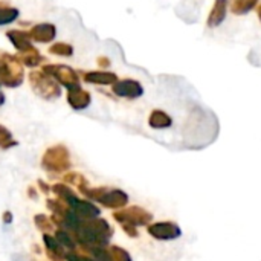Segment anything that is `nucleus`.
<instances>
[{
  "instance_id": "obj_1",
  "label": "nucleus",
  "mask_w": 261,
  "mask_h": 261,
  "mask_svg": "<svg viewBox=\"0 0 261 261\" xmlns=\"http://www.w3.org/2000/svg\"><path fill=\"white\" fill-rule=\"evenodd\" d=\"M24 81V69L17 55L2 52L0 54V83L5 87L17 89Z\"/></svg>"
},
{
  "instance_id": "obj_2",
  "label": "nucleus",
  "mask_w": 261,
  "mask_h": 261,
  "mask_svg": "<svg viewBox=\"0 0 261 261\" xmlns=\"http://www.w3.org/2000/svg\"><path fill=\"white\" fill-rule=\"evenodd\" d=\"M29 84L32 92L44 101H55L61 96V86L43 70H31Z\"/></svg>"
},
{
  "instance_id": "obj_3",
  "label": "nucleus",
  "mask_w": 261,
  "mask_h": 261,
  "mask_svg": "<svg viewBox=\"0 0 261 261\" xmlns=\"http://www.w3.org/2000/svg\"><path fill=\"white\" fill-rule=\"evenodd\" d=\"M41 70L52 76L60 86L66 89H72L75 86H80V75L76 70H73L70 66L66 64H43Z\"/></svg>"
},
{
  "instance_id": "obj_4",
  "label": "nucleus",
  "mask_w": 261,
  "mask_h": 261,
  "mask_svg": "<svg viewBox=\"0 0 261 261\" xmlns=\"http://www.w3.org/2000/svg\"><path fill=\"white\" fill-rule=\"evenodd\" d=\"M112 92L118 98H125V99H138L144 95V86L133 78H124L118 80L112 86Z\"/></svg>"
},
{
  "instance_id": "obj_5",
  "label": "nucleus",
  "mask_w": 261,
  "mask_h": 261,
  "mask_svg": "<svg viewBox=\"0 0 261 261\" xmlns=\"http://www.w3.org/2000/svg\"><path fill=\"white\" fill-rule=\"evenodd\" d=\"M67 104L76 110V112H81V110H86L90 102H92V95L89 90L83 89L81 84L80 86H75L72 89H67Z\"/></svg>"
},
{
  "instance_id": "obj_6",
  "label": "nucleus",
  "mask_w": 261,
  "mask_h": 261,
  "mask_svg": "<svg viewBox=\"0 0 261 261\" xmlns=\"http://www.w3.org/2000/svg\"><path fill=\"white\" fill-rule=\"evenodd\" d=\"M29 35L34 43L47 44L57 38V26L54 23H38L34 24L29 31Z\"/></svg>"
},
{
  "instance_id": "obj_7",
  "label": "nucleus",
  "mask_w": 261,
  "mask_h": 261,
  "mask_svg": "<svg viewBox=\"0 0 261 261\" xmlns=\"http://www.w3.org/2000/svg\"><path fill=\"white\" fill-rule=\"evenodd\" d=\"M6 37L9 40V43L17 49L18 54H24V52H29L32 49H35L34 46V41L29 35L28 31H23V29H9L6 32Z\"/></svg>"
},
{
  "instance_id": "obj_8",
  "label": "nucleus",
  "mask_w": 261,
  "mask_h": 261,
  "mask_svg": "<svg viewBox=\"0 0 261 261\" xmlns=\"http://www.w3.org/2000/svg\"><path fill=\"white\" fill-rule=\"evenodd\" d=\"M83 81L98 86H113L118 81V75L109 70H87L83 72Z\"/></svg>"
},
{
  "instance_id": "obj_9",
  "label": "nucleus",
  "mask_w": 261,
  "mask_h": 261,
  "mask_svg": "<svg viewBox=\"0 0 261 261\" xmlns=\"http://www.w3.org/2000/svg\"><path fill=\"white\" fill-rule=\"evenodd\" d=\"M228 6H229V0H214V5L208 14L206 18V24L208 28H219L225 20H226V14H228Z\"/></svg>"
},
{
  "instance_id": "obj_10",
  "label": "nucleus",
  "mask_w": 261,
  "mask_h": 261,
  "mask_svg": "<svg viewBox=\"0 0 261 261\" xmlns=\"http://www.w3.org/2000/svg\"><path fill=\"white\" fill-rule=\"evenodd\" d=\"M148 125H150L151 128H156V130L170 128V127L173 125V118H171L167 112H164V110H161V109H156V110H153V112L150 113V116H148Z\"/></svg>"
},
{
  "instance_id": "obj_11",
  "label": "nucleus",
  "mask_w": 261,
  "mask_h": 261,
  "mask_svg": "<svg viewBox=\"0 0 261 261\" xmlns=\"http://www.w3.org/2000/svg\"><path fill=\"white\" fill-rule=\"evenodd\" d=\"M17 57L24 67H31V69H35L46 61V57H43L38 52V49H32L29 52H24V54H18Z\"/></svg>"
},
{
  "instance_id": "obj_12",
  "label": "nucleus",
  "mask_w": 261,
  "mask_h": 261,
  "mask_svg": "<svg viewBox=\"0 0 261 261\" xmlns=\"http://www.w3.org/2000/svg\"><path fill=\"white\" fill-rule=\"evenodd\" d=\"M20 17V11L14 6H11L8 2H0V26L11 24L17 21Z\"/></svg>"
},
{
  "instance_id": "obj_13",
  "label": "nucleus",
  "mask_w": 261,
  "mask_h": 261,
  "mask_svg": "<svg viewBox=\"0 0 261 261\" xmlns=\"http://www.w3.org/2000/svg\"><path fill=\"white\" fill-rule=\"evenodd\" d=\"M260 0H231V12L236 15H246L258 6Z\"/></svg>"
},
{
  "instance_id": "obj_14",
  "label": "nucleus",
  "mask_w": 261,
  "mask_h": 261,
  "mask_svg": "<svg viewBox=\"0 0 261 261\" xmlns=\"http://www.w3.org/2000/svg\"><path fill=\"white\" fill-rule=\"evenodd\" d=\"M151 234L158 236L159 239H176L180 236V231L176 225L167 223V225H156V228H151Z\"/></svg>"
},
{
  "instance_id": "obj_15",
  "label": "nucleus",
  "mask_w": 261,
  "mask_h": 261,
  "mask_svg": "<svg viewBox=\"0 0 261 261\" xmlns=\"http://www.w3.org/2000/svg\"><path fill=\"white\" fill-rule=\"evenodd\" d=\"M49 54L61 58H70L73 55V46L64 41H57L49 47Z\"/></svg>"
},
{
  "instance_id": "obj_16",
  "label": "nucleus",
  "mask_w": 261,
  "mask_h": 261,
  "mask_svg": "<svg viewBox=\"0 0 261 261\" xmlns=\"http://www.w3.org/2000/svg\"><path fill=\"white\" fill-rule=\"evenodd\" d=\"M11 144H14V142H12L11 133L8 132V128H5L3 125H0V145L8 147V145H11Z\"/></svg>"
},
{
  "instance_id": "obj_17",
  "label": "nucleus",
  "mask_w": 261,
  "mask_h": 261,
  "mask_svg": "<svg viewBox=\"0 0 261 261\" xmlns=\"http://www.w3.org/2000/svg\"><path fill=\"white\" fill-rule=\"evenodd\" d=\"M96 61H98V66H99L102 70H106V69H107V67H110V64H112L110 58H107V57H99Z\"/></svg>"
},
{
  "instance_id": "obj_18",
  "label": "nucleus",
  "mask_w": 261,
  "mask_h": 261,
  "mask_svg": "<svg viewBox=\"0 0 261 261\" xmlns=\"http://www.w3.org/2000/svg\"><path fill=\"white\" fill-rule=\"evenodd\" d=\"M3 104H5V93L0 92V106H3Z\"/></svg>"
},
{
  "instance_id": "obj_19",
  "label": "nucleus",
  "mask_w": 261,
  "mask_h": 261,
  "mask_svg": "<svg viewBox=\"0 0 261 261\" xmlns=\"http://www.w3.org/2000/svg\"><path fill=\"white\" fill-rule=\"evenodd\" d=\"M257 15H258V20L261 21V3L257 6Z\"/></svg>"
},
{
  "instance_id": "obj_20",
  "label": "nucleus",
  "mask_w": 261,
  "mask_h": 261,
  "mask_svg": "<svg viewBox=\"0 0 261 261\" xmlns=\"http://www.w3.org/2000/svg\"><path fill=\"white\" fill-rule=\"evenodd\" d=\"M0 86H2V83H0Z\"/></svg>"
}]
</instances>
